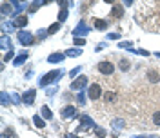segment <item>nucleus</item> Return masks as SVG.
Segmentation results:
<instances>
[{"mask_svg":"<svg viewBox=\"0 0 160 138\" xmlns=\"http://www.w3.org/2000/svg\"><path fill=\"white\" fill-rule=\"evenodd\" d=\"M18 40H20V44H24V45H29V44H33V35L29 33V31H20L18 33Z\"/></svg>","mask_w":160,"mask_h":138,"instance_id":"nucleus-5","label":"nucleus"},{"mask_svg":"<svg viewBox=\"0 0 160 138\" xmlns=\"http://www.w3.org/2000/svg\"><path fill=\"white\" fill-rule=\"evenodd\" d=\"M109 38L111 40H117V38H120V33H109Z\"/></svg>","mask_w":160,"mask_h":138,"instance_id":"nucleus-31","label":"nucleus"},{"mask_svg":"<svg viewBox=\"0 0 160 138\" xmlns=\"http://www.w3.org/2000/svg\"><path fill=\"white\" fill-rule=\"evenodd\" d=\"M75 114H77V109H75V107H71V105H69V107H65V109L62 111V116H64V118L75 116Z\"/></svg>","mask_w":160,"mask_h":138,"instance_id":"nucleus-10","label":"nucleus"},{"mask_svg":"<svg viewBox=\"0 0 160 138\" xmlns=\"http://www.w3.org/2000/svg\"><path fill=\"white\" fill-rule=\"evenodd\" d=\"M2 104L7 105V95H6V93H2Z\"/></svg>","mask_w":160,"mask_h":138,"instance_id":"nucleus-33","label":"nucleus"},{"mask_svg":"<svg viewBox=\"0 0 160 138\" xmlns=\"http://www.w3.org/2000/svg\"><path fill=\"white\" fill-rule=\"evenodd\" d=\"M98 71L102 73V75H113V73H115V65H113L109 60H104V62H100L98 64Z\"/></svg>","mask_w":160,"mask_h":138,"instance_id":"nucleus-1","label":"nucleus"},{"mask_svg":"<svg viewBox=\"0 0 160 138\" xmlns=\"http://www.w3.org/2000/svg\"><path fill=\"white\" fill-rule=\"evenodd\" d=\"M11 100H13V104H20V96H18V95H15V93H13Z\"/></svg>","mask_w":160,"mask_h":138,"instance_id":"nucleus-30","label":"nucleus"},{"mask_svg":"<svg viewBox=\"0 0 160 138\" xmlns=\"http://www.w3.org/2000/svg\"><path fill=\"white\" fill-rule=\"evenodd\" d=\"M104 47H106V44H104V42H102V44H98V45H97V51H102V49H104Z\"/></svg>","mask_w":160,"mask_h":138,"instance_id":"nucleus-36","label":"nucleus"},{"mask_svg":"<svg viewBox=\"0 0 160 138\" xmlns=\"http://www.w3.org/2000/svg\"><path fill=\"white\" fill-rule=\"evenodd\" d=\"M78 73H80V67H75L73 71H71V76H75V75H78Z\"/></svg>","mask_w":160,"mask_h":138,"instance_id":"nucleus-35","label":"nucleus"},{"mask_svg":"<svg viewBox=\"0 0 160 138\" xmlns=\"http://www.w3.org/2000/svg\"><path fill=\"white\" fill-rule=\"evenodd\" d=\"M89 127H93V120L84 114V116H82V125H80V129H89Z\"/></svg>","mask_w":160,"mask_h":138,"instance_id":"nucleus-11","label":"nucleus"},{"mask_svg":"<svg viewBox=\"0 0 160 138\" xmlns=\"http://www.w3.org/2000/svg\"><path fill=\"white\" fill-rule=\"evenodd\" d=\"M62 75V71H51V73H48L44 78H40V85H48L49 82H53V80H58V76Z\"/></svg>","mask_w":160,"mask_h":138,"instance_id":"nucleus-4","label":"nucleus"},{"mask_svg":"<svg viewBox=\"0 0 160 138\" xmlns=\"http://www.w3.org/2000/svg\"><path fill=\"white\" fill-rule=\"evenodd\" d=\"M42 116H44V120H51L53 118V113H51V109L48 105H42Z\"/></svg>","mask_w":160,"mask_h":138,"instance_id":"nucleus-12","label":"nucleus"},{"mask_svg":"<svg viewBox=\"0 0 160 138\" xmlns=\"http://www.w3.org/2000/svg\"><path fill=\"white\" fill-rule=\"evenodd\" d=\"M26 60H28V53H22V55H18V56L15 58V62H13V64H15V65H22Z\"/></svg>","mask_w":160,"mask_h":138,"instance_id":"nucleus-15","label":"nucleus"},{"mask_svg":"<svg viewBox=\"0 0 160 138\" xmlns=\"http://www.w3.org/2000/svg\"><path fill=\"white\" fill-rule=\"evenodd\" d=\"M58 29H60V24H58V22H55V24H51V26H49L48 33H55V31H58Z\"/></svg>","mask_w":160,"mask_h":138,"instance_id":"nucleus-21","label":"nucleus"},{"mask_svg":"<svg viewBox=\"0 0 160 138\" xmlns=\"http://www.w3.org/2000/svg\"><path fill=\"white\" fill-rule=\"evenodd\" d=\"M97 136H98V138H104V136H106V129L97 127Z\"/></svg>","mask_w":160,"mask_h":138,"instance_id":"nucleus-25","label":"nucleus"},{"mask_svg":"<svg viewBox=\"0 0 160 138\" xmlns=\"http://www.w3.org/2000/svg\"><path fill=\"white\" fill-rule=\"evenodd\" d=\"M67 138H77V136H67Z\"/></svg>","mask_w":160,"mask_h":138,"instance_id":"nucleus-39","label":"nucleus"},{"mask_svg":"<svg viewBox=\"0 0 160 138\" xmlns=\"http://www.w3.org/2000/svg\"><path fill=\"white\" fill-rule=\"evenodd\" d=\"M28 15H16V16H13V20H11V24H13V27H24V26H28Z\"/></svg>","mask_w":160,"mask_h":138,"instance_id":"nucleus-3","label":"nucleus"},{"mask_svg":"<svg viewBox=\"0 0 160 138\" xmlns=\"http://www.w3.org/2000/svg\"><path fill=\"white\" fill-rule=\"evenodd\" d=\"M86 84H87V76H78L77 80L71 82V89L73 91H80V89L86 87Z\"/></svg>","mask_w":160,"mask_h":138,"instance_id":"nucleus-6","label":"nucleus"},{"mask_svg":"<svg viewBox=\"0 0 160 138\" xmlns=\"http://www.w3.org/2000/svg\"><path fill=\"white\" fill-rule=\"evenodd\" d=\"M33 120H35V125H36V127H44V125H45V122L42 120V116H40V114H36V116H35Z\"/></svg>","mask_w":160,"mask_h":138,"instance_id":"nucleus-19","label":"nucleus"},{"mask_svg":"<svg viewBox=\"0 0 160 138\" xmlns=\"http://www.w3.org/2000/svg\"><path fill=\"white\" fill-rule=\"evenodd\" d=\"M60 6H62V9H65L67 7V4H69V2H67V0H62V2H58Z\"/></svg>","mask_w":160,"mask_h":138,"instance_id":"nucleus-34","label":"nucleus"},{"mask_svg":"<svg viewBox=\"0 0 160 138\" xmlns=\"http://www.w3.org/2000/svg\"><path fill=\"white\" fill-rule=\"evenodd\" d=\"M65 18H67V9H62V11H60V15H58V20H60V22H64Z\"/></svg>","mask_w":160,"mask_h":138,"instance_id":"nucleus-23","label":"nucleus"},{"mask_svg":"<svg viewBox=\"0 0 160 138\" xmlns=\"http://www.w3.org/2000/svg\"><path fill=\"white\" fill-rule=\"evenodd\" d=\"M147 80H149L151 84H158V82H160L158 71H155V69H149V71H147Z\"/></svg>","mask_w":160,"mask_h":138,"instance_id":"nucleus-8","label":"nucleus"},{"mask_svg":"<svg viewBox=\"0 0 160 138\" xmlns=\"http://www.w3.org/2000/svg\"><path fill=\"white\" fill-rule=\"evenodd\" d=\"M117 100V95L115 93H107L106 95V102H115Z\"/></svg>","mask_w":160,"mask_h":138,"instance_id":"nucleus-22","label":"nucleus"},{"mask_svg":"<svg viewBox=\"0 0 160 138\" xmlns=\"http://www.w3.org/2000/svg\"><path fill=\"white\" fill-rule=\"evenodd\" d=\"M131 67V64H129V60H126V58H122L120 60V69L122 71H127V69Z\"/></svg>","mask_w":160,"mask_h":138,"instance_id":"nucleus-18","label":"nucleus"},{"mask_svg":"<svg viewBox=\"0 0 160 138\" xmlns=\"http://www.w3.org/2000/svg\"><path fill=\"white\" fill-rule=\"evenodd\" d=\"M95 27L97 29H106L107 27V22L106 20H95Z\"/></svg>","mask_w":160,"mask_h":138,"instance_id":"nucleus-17","label":"nucleus"},{"mask_svg":"<svg viewBox=\"0 0 160 138\" xmlns=\"http://www.w3.org/2000/svg\"><path fill=\"white\" fill-rule=\"evenodd\" d=\"M60 60H64V55H62V53H53V55H49V56H48V62H51V64L60 62Z\"/></svg>","mask_w":160,"mask_h":138,"instance_id":"nucleus-13","label":"nucleus"},{"mask_svg":"<svg viewBox=\"0 0 160 138\" xmlns=\"http://www.w3.org/2000/svg\"><path fill=\"white\" fill-rule=\"evenodd\" d=\"M86 44V38H75V45H84Z\"/></svg>","mask_w":160,"mask_h":138,"instance_id":"nucleus-27","label":"nucleus"},{"mask_svg":"<svg viewBox=\"0 0 160 138\" xmlns=\"http://www.w3.org/2000/svg\"><path fill=\"white\" fill-rule=\"evenodd\" d=\"M153 124L155 125H160V113H155L153 114Z\"/></svg>","mask_w":160,"mask_h":138,"instance_id":"nucleus-24","label":"nucleus"},{"mask_svg":"<svg viewBox=\"0 0 160 138\" xmlns=\"http://www.w3.org/2000/svg\"><path fill=\"white\" fill-rule=\"evenodd\" d=\"M87 33H89V27L84 24V22H80V26L73 31V35H75V36H78V35H87Z\"/></svg>","mask_w":160,"mask_h":138,"instance_id":"nucleus-9","label":"nucleus"},{"mask_svg":"<svg viewBox=\"0 0 160 138\" xmlns=\"http://www.w3.org/2000/svg\"><path fill=\"white\" fill-rule=\"evenodd\" d=\"M156 56H158V58H160V53H156Z\"/></svg>","mask_w":160,"mask_h":138,"instance_id":"nucleus-40","label":"nucleus"},{"mask_svg":"<svg viewBox=\"0 0 160 138\" xmlns=\"http://www.w3.org/2000/svg\"><path fill=\"white\" fill-rule=\"evenodd\" d=\"M13 58V51H9V53H6V56H4V62H9Z\"/></svg>","mask_w":160,"mask_h":138,"instance_id":"nucleus-29","label":"nucleus"},{"mask_svg":"<svg viewBox=\"0 0 160 138\" xmlns=\"http://www.w3.org/2000/svg\"><path fill=\"white\" fill-rule=\"evenodd\" d=\"M35 96H36V91L35 89H29L28 93L24 95V104H28V105H31L33 102H35Z\"/></svg>","mask_w":160,"mask_h":138,"instance_id":"nucleus-7","label":"nucleus"},{"mask_svg":"<svg viewBox=\"0 0 160 138\" xmlns=\"http://www.w3.org/2000/svg\"><path fill=\"white\" fill-rule=\"evenodd\" d=\"M77 100H78V104H84V95H78V98H77Z\"/></svg>","mask_w":160,"mask_h":138,"instance_id":"nucleus-37","label":"nucleus"},{"mask_svg":"<svg viewBox=\"0 0 160 138\" xmlns=\"http://www.w3.org/2000/svg\"><path fill=\"white\" fill-rule=\"evenodd\" d=\"M111 15H113V16H117V18H120V16H122V7H120L118 4H115V7H113Z\"/></svg>","mask_w":160,"mask_h":138,"instance_id":"nucleus-16","label":"nucleus"},{"mask_svg":"<svg viewBox=\"0 0 160 138\" xmlns=\"http://www.w3.org/2000/svg\"><path fill=\"white\" fill-rule=\"evenodd\" d=\"M131 42H120V47H124V49H131Z\"/></svg>","mask_w":160,"mask_h":138,"instance_id":"nucleus-26","label":"nucleus"},{"mask_svg":"<svg viewBox=\"0 0 160 138\" xmlns=\"http://www.w3.org/2000/svg\"><path fill=\"white\" fill-rule=\"evenodd\" d=\"M0 45H2V49H11V40L7 38V36H2V38H0Z\"/></svg>","mask_w":160,"mask_h":138,"instance_id":"nucleus-14","label":"nucleus"},{"mask_svg":"<svg viewBox=\"0 0 160 138\" xmlns=\"http://www.w3.org/2000/svg\"><path fill=\"white\" fill-rule=\"evenodd\" d=\"M9 9H11V6H9V4H4V6H2V13H4V15H6V13H9Z\"/></svg>","mask_w":160,"mask_h":138,"instance_id":"nucleus-28","label":"nucleus"},{"mask_svg":"<svg viewBox=\"0 0 160 138\" xmlns=\"http://www.w3.org/2000/svg\"><path fill=\"white\" fill-rule=\"evenodd\" d=\"M80 53H82L80 49H67L65 51V56H78Z\"/></svg>","mask_w":160,"mask_h":138,"instance_id":"nucleus-20","label":"nucleus"},{"mask_svg":"<svg viewBox=\"0 0 160 138\" xmlns=\"http://www.w3.org/2000/svg\"><path fill=\"white\" fill-rule=\"evenodd\" d=\"M45 35H49V33H48V29H40V31H38V36H40V38H44Z\"/></svg>","mask_w":160,"mask_h":138,"instance_id":"nucleus-32","label":"nucleus"},{"mask_svg":"<svg viewBox=\"0 0 160 138\" xmlns=\"http://www.w3.org/2000/svg\"><path fill=\"white\" fill-rule=\"evenodd\" d=\"M0 138H9V134H2V136H0Z\"/></svg>","mask_w":160,"mask_h":138,"instance_id":"nucleus-38","label":"nucleus"},{"mask_svg":"<svg viewBox=\"0 0 160 138\" xmlns=\"http://www.w3.org/2000/svg\"><path fill=\"white\" fill-rule=\"evenodd\" d=\"M89 98L91 100H98L100 98V95H102V87H100V84H91L89 85Z\"/></svg>","mask_w":160,"mask_h":138,"instance_id":"nucleus-2","label":"nucleus"}]
</instances>
